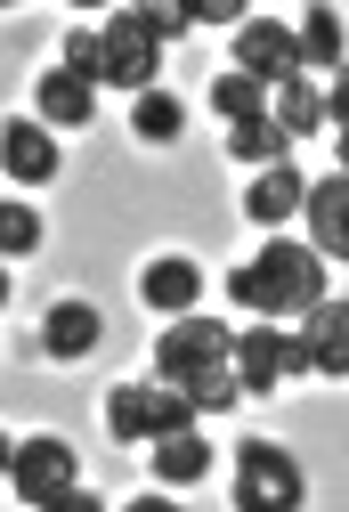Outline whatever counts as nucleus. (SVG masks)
<instances>
[{
  "label": "nucleus",
  "mask_w": 349,
  "mask_h": 512,
  "mask_svg": "<svg viewBox=\"0 0 349 512\" xmlns=\"http://www.w3.org/2000/svg\"><path fill=\"white\" fill-rule=\"evenodd\" d=\"M236 309H260V317H301L309 301H325V261L309 244H268L260 261H244L228 277Z\"/></svg>",
  "instance_id": "nucleus-1"
},
{
  "label": "nucleus",
  "mask_w": 349,
  "mask_h": 512,
  "mask_svg": "<svg viewBox=\"0 0 349 512\" xmlns=\"http://www.w3.org/2000/svg\"><path fill=\"white\" fill-rule=\"evenodd\" d=\"M179 423H195V407H187L179 382H163V374L106 391V431H114L122 447H147V439H163V431H179Z\"/></svg>",
  "instance_id": "nucleus-2"
},
{
  "label": "nucleus",
  "mask_w": 349,
  "mask_h": 512,
  "mask_svg": "<svg viewBox=\"0 0 349 512\" xmlns=\"http://www.w3.org/2000/svg\"><path fill=\"white\" fill-rule=\"evenodd\" d=\"M236 504L244 512H293L301 504V464L276 439H244L236 447Z\"/></svg>",
  "instance_id": "nucleus-3"
},
{
  "label": "nucleus",
  "mask_w": 349,
  "mask_h": 512,
  "mask_svg": "<svg viewBox=\"0 0 349 512\" xmlns=\"http://www.w3.org/2000/svg\"><path fill=\"white\" fill-rule=\"evenodd\" d=\"M228 326H220V317H171V326H163V342H155V374L163 382H187V374H203V366H228Z\"/></svg>",
  "instance_id": "nucleus-4"
},
{
  "label": "nucleus",
  "mask_w": 349,
  "mask_h": 512,
  "mask_svg": "<svg viewBox=\"0 0 349 512\" xmlns=\"http://www.w3.org/2000/svg\"><path fill=\"white\" fill-rule=\"evenodd\" d=\"M82 472H74V447H65L57 431H33V439H17V464H9V488H17V504H57L65 488H74Z\"/></svg>",
  "instance_id": "nucleus-5"
},
{
  "label": "nucleus",
  "mask_w": 349,
  "mask_h": 512,
  "mask_svg": "<svg viewBox=\"0 0 349 512\" xmlns=\"http://www.w3.org/2000/svg\"><path fill=\"white\" fill-rule=\"evenodd\" d=\"M98 49H106V82H122L130 98H138V90H155V74H163V41L138 25V9L106 17V25H98Z\"/></svg>",
  "instance_id": "nucleus-6"
},
{
  "label": "nucleus",
  "mask_w": 349,
  "mask_h": 512,
  "mask_svg": "<svg viewBox=\"0 0 349 512\" xmlns=\"http://www.w3.org/2000/svg\"><path fill=\"white\" fill-rule=\"evenodd\" d=\"M228 358H236V382H244V391H276L285 374H309L301 334H285V326H244V334L228 342Z\"/></svg>",
  "instance_id": "nucleus-7"
},
{
  "label": "nucleus",
  "mask_w": 349,
  "mask_h": 512,
  "mask_svg": "<svg viewBox=\"0 0 349 512\" xmlns=\"http://www.w3.org/2000/svg\"><path fill=\"white\" fill-rule=\"evenodd\" d=\"M236 74L244 82H276V90H285V82H301V49H293V25H276V17H244L236 25Z\"/></svg>",
  "instance_id": "nucleus-8"
},
{
  "label": "nucleus",
  "mask_w": 349,
  "mask_h": 512,
  "mask_svg": "<svg viewBox=\"0 0 349 512\" xmlns=\"http://www.w3.org/2000/svg\"><path fill=\"white\" fill-rule=\"evenodd\" d=\"M301 317H309V326H301V358H309V374L341 382V374H349V301H309Z\"/></svg>",
  "instance_id": "nucleus-9"
},
{
  "label": "nucleus",
  "mask_w": 349,
  "mask_h": 512,
  "mask_svg": "<svg viewBox=\"0 0 349 512\" xmlns=\"http://www.w3.org/2000/svg\"><path fill=\"white\" fill-rule=\"evenodd\" d=\"M301 212H309V252L325 261H341V244H349V179L333 171V179H317V187H301Z\"/></svg>",
  "instance_id": "nucleus-10"
},
{
  "label": "nucleus",
  "mask_w": 349,
  "mask_h": 512,
  "mask_svg": "<svg viewBox=\"0 0 349 512\" xmlns=\"http://www.w3.org/2000/svg\"><path fill=\"white\" fill-rule=\"evenodd\" d=\"M90 114H98V98H90V82H74V74H41V90H33V122L41 131H90Z\"/></svg>",
  "instance_id": "nucleus-11"
},
{
  "label": "nucleus",
  "mask_w": 349,
  "mask_h": 512,
  "mask_svg": "<svg viewBox=\"0 0 349 512\" xmlns=\"http://www.w3.org/2000/svg\"><path fill=\"white\" fill-rule=\"evenodd\" d=\"M0 163H9V179H25V187L57 179V131H41V122H9V131H0Z\"/></svg>",
  "instance_id": "nucleus-12"
},
{
  "label": "nucleus",
  "mask_w": 349,
  "mask_h": 512,
  "mask_svg": "<svg viewBox=\"0 0 349 512\" xmlns=\"http://www.w3.org/2000/svg\"><path fill=\"white\" fill-rule=\"evenodd\" d=\"M138 293H147V309H163V317H187V309L203 301V269L171 252V261H155L147 277H138Z\"/></svg>",
  "instance_id": "nucleus-13"
},
{
  "label": "nucleus",
  "mask_w": 349,
  "mask_h": 512,
  "mask_svg": "<svg viewBox=\"0 0 349 512\" xmlns=\"http://www.w3.org/2000/svg\"><path fill=\"white\" fill-rule=\"evenodd\" d=\"M147 447H155V480H171V488H187V480L212 472V447H203L195 423H179V431H163V439H147Z\"/></svg>",
  "instance_id": "nucleus-14"
},
{
  "label": "nucleus",
  "mask_w": 349,
  "mask_h": 512,
  "mask_svg": "<svg viewBox=\"0 0 349 512\" xmlns=\"http://www.w3.org/2000/svg\"><path fill=\"white\" fill-rule=\"evenodd\" d=\"M301 187H309V179H301L293 163H268V171L252 179V196H244V212H252L260 228H276V220H293V212H301Z\"/></svg>",
  "instance_id": "nucleus-15"
},
{
  "label": "nucleus",
  "mask_w": 349,
  "mask_h": 512,
  "mask_svg": "<svg viewBox=\"0 0 349 512\" xmlns=\"http://www.w3.org/2000/svg\"><path fill=\"white\" fill-rule=\"evenodd\" d=\"M41 350H49V358H90V350H98V309H90V301H57L49 326H41Z\"/></svg>",
  "instance_id": "nucleus-16"
},
{
  "label": "nucleus",
  "mask_w": 349,
  "mask_h": 512,
  "mask_svg": "<svg viewBox=\"0 0 349 512\" xmlns=\"http://www.w3.org/2000/svg\"><path fill=\"white\" fill-rule=\"evenodd\" d=\"M130 131L147 139V147H171V139L187 131V106H179L171 90H138V106H130Z\"/></svg>",
  "instance_id": "nucleus-17"
},
{
  "label": "nucleus",
  "mask_w": 349,
  "mask_h": 512,
  "mask_svg": "<svg viewBox=\"0 0 349 512\" xmlns=\"http://www.w3.org/2000/svg\"><path fill=\"white\" fill-rule=\"evenodd\" d=\"M285 147H293V139L276 131L268 114H252V122H236V131H228V155H236V163H252V171H268V163H285Z\"/></svg>",
  "instance_id": "nucleus-18"
},
{
  "label": "nucleus",
  "mask_w": 349,
  "mask_h": 512,
  "mask_svg": "<svg viewBox=\"0 0 349 512\" xmlns=\"http://www.w3.org/2000/svg\"><path fill=\"white\" fill-rule=\"evenodd\" d=\"M179 391H187V407H195V415H220V407H236V399H244V382H236V366H203V374H187V382H179Z\"/></svg>",
  "instance_id": "nucleus-19"
},
{
  "label": "nucleus",
  "mask_w": 349,
  "mask_h": 512,
  "mask_svg": "<svg viewBox=\"0 0 349 512\" xmlns=\"http://www.w3.org/2000/svg\"><path fill=\"white\" fill-rule=\"evenodd\" d=\"M293 49H301V66H341V17L333 9H309L301 33H293Z\"/></svg>",
  "instance_id": "nucleus-20"
},
{
  "label": "nucleus",
  "mask_w": 349,
  "mask_h": 512,
  "mask_svg": "<svg viewBox=\"0 0 349 512\" xmlns=\"http://www.w3.org/2000/svg\"><path fill=\"white\" fill-rule=\"evenodd\" d=\"M65 74H74V82H106V49H98V25H74V33H65Z\"/></svg>",
  "instance_id": "nucleus-21"
},
{
  "label": "nucleus",
  "mask_w": 349,
  "mask_h": 512,
  "mask_svg": "<svg viewBox=\"0 0 349 512\" xmlns=\"http://www.w3.org/2000/svg\"><path fill=\"white\" fill-rule=\"evenodd\" d=\"M268 122H276L285 139L317 131V122H325V114H317V90H309V82H285V98H276V114H268Z\"/></svg>",
  "instance_id": "nucleus-22"
},
{
  "label": "nucleus",
  "mask_w": 349,
  "mask_h": 512,
  "mask_svg": "<svg viewBox=\"0 0 349 512\" xmlns=\"http://www.w3.org/2000/svg\"><path fill=\"white\" fill-rule=\"evenodd\" d=\"M212 106H220L228 122H252V114H268V90L244 82V74H220V82H212Z\"/></svg>",
  "instance_id": "nucleus-23"
},
{
  "label": "nucleus",
  "mask_w": 349,
  "mask_h": 512,
  "mask_svg": "<svg viewBox=\"0 0 349 512\" xmlns=\"http://www.w3.org/2000/svg\"><path fill=\"white\" fill-rule=\"evenodd\" d=\"M33 244H41L33 204H0V261H9V252H33Z\"/></svg>",
  "instance_id": "nucleus-24"
},
{
  "label": "nucleus",
  "mask_w": 349,
  "mask_h": 512,
  "mask_svg": "<svg viewBox=\"0 0 349 512\" xmlns=\"http://www.w3.org/2000/svg\"><path fill=\"white\" fill-rule=\"evenodd\" d=\"M138 25H147L155 41H179L187 33V9H147V0H138Z\"/></svg>",
  "instance_id": "nucleus-25"
},
{
  "label": "nucleus",
  "mask_w": 349,
  "mask_h": 512,
  "mask_svg": "<svg viewBox=\"0 0 349 512\" xmlns=\"http://www.w3.org/2000/svg\"><path fill=\"white\" fill-rule=\"evenodd\" d=\"M9 464H17V447H9V431H0V480H9Z\"/></svg>",
  "instance_id": "nucleus-26"
},
{
  "label": "nucleus",
  "mask_w": 349,
  "mask_h": 512,
  "mask_svg": "<svg viewBox=\"0 0 349 512\" xmlns=\"http://www.w3.org/2000/svg\"><path fill=\"white\" fill-rule=\"evenodd\" d=\"M0 301H9V269H0Z\"/></svg>",
  "instance_id": "nucleus-27"
}]
</instances>
